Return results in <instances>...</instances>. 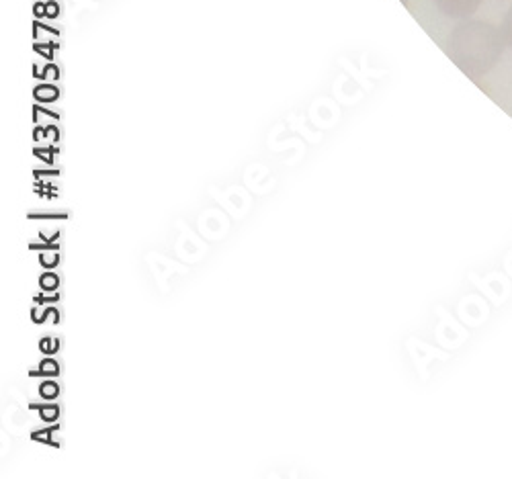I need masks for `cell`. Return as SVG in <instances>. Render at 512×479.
<instances>
[{
    "mask_svg": "<svg viewBox=\"0 0 512 479\" xmlns=\"http://www.w3.org/2000/svg\"><path fill=\"white\" fill-rule=\"evenodd\" d=\"M60 348V342L56 338H44L39 342V351L46 353V355H54Z\"/></svg>",
    "mask_w": 512,
    "mask_h": 479,
    "instance_id": "obj_9",
    "label": "cell"
},
{
    "mask_svg": "<svg viewBox=\"0 0 512 479\" xmlns=\"http://www.w3.org/2000/svg\"><path fill=\"white\" fill-rule=\"evenodd\" d=\"M35 97L39 101H54L58 97V91L56 89H50V86H44V89H37L35 91Z\"/></svg>",
    "mask_w": 512,
    "mask_h": 479,
    "instance_id": "obj_11",
    "label": "cell"
},
{
    "mask_svg": "<svg viewBox=\"0 0 512 479\" xmlns=\"http://www.w3.org/2000/svg\"><path fill=\"white\" fill-rule=\"evenodd\" d=\"M31 408H39V416L44 422H56L60 416V408L50 404V406H31Z\"/></svg>",
    "mask_w": 512,
    "mask_h": 479,
    "instance_id": "obj_5",
    "label": "cell"
},
{
    "mask_svg": "<svg viewBox=\"0 0 512 479\" xmlns=\"http://www.w3.org/2000/svg\"><path fill=\"white\" fill-rule=\"evenodd\" d=\"M58 320H60V316H58V310L56 308H48V314H46V322L44 324H58Z\"/></svg>",
    "mask_w": 512,
    "mask_h": 479,
    "instance_id": "obj_13",
    "label": "cell"
},
{
    "mask_svg": "<svg viewBox=\"0 0 512 479\" xmlns=\"http://www.w3.org/2000/svg\"><path fill=\"white\" fill-rule=\"evenodd\" d=\"M54 434V428L52 430H41V432H33V441L37 443H52L50 437Z\"/></svg>",
    "mask_w": 512,
    "mask_h": 479,
    "instance_id": "obj_12",
    "label": "cell"
},
{
    "mask_svg": "<svg viewBox=\"0 0 512 479\" xmlns=\"http://www.w3.org/2000/svg\"><path fill=\"white\" fill-rule=\"evenodd\" d=\"M502 33H504V39H506V46L512 50V7L508 9V13H506V17H504Z\"/></svg>",
    "mask_w": 512,
    "mask_h": 479,
    "instance_id": "obj_8",
    "label": "cell"
},
{
    "mask_svg": "<svg viewBox=\"0 0 512 479\" xmlns=\"http://www.w3.org/2000/svg\"><path fill=\"white\" fill-rule=\"evenodd\" d=\"M39 263H41V267H46V269H52V267H56V265L60 263L58 250L54 248L52 252H41V256H39Z\"/></svg>",
    "mask_w": 512,
    "mask_h": 479,
    "instance_id": "obj_7",
    "label": "cell"
},
{
    "mask_svg": "<svg viewBox=\"0 0 512 479\" xmlns=\"http://www.w3.org/2000/svg\"><path fill=\"white\" fill-rule=\"evenodd\" d=\"M39 394H41V398L54 400V398H58V394H60V387H58V383H54V381H46V383H41Z\"/></svg>",
    "mask_w": 512,
    "mask_h": 479,
    "instance_id": "obj_6",
    "label": "cell"
},
{
    "mask_svg": "<svg viewBox=\"0 0 512 479\" xmlns=\"http://www.w3.org/2000/svg\"><path fill=\"white\" fill-rule=\"evenodd\" d=\"M433 3L441 9V13H445L447 17L453 19H467L472 17L480 5L482 0H433Z\"/></svg>",
    "mask_w": 512,
    "mask_h": 479,
    "instance_id": "obj_2",
    "label": "cell"
},
{
    "mask_svg": "<svg viewBox=\"0 0 512 479\" xmlns=\"http://www.w3.org/2000/svg\"><path fill=\"white\" fill-rule=\"evenodd\" d=\"M506 39L502 29L484 21H465L455 27L449 39L453 62L472 78L490 72L502 58Z\"/></svg>",
    "mask_w": 512,
    "mask_h": 479,
    "instance_id": "obj_1",
    "label": "cell"
},
{
    "mask_svg": "<svg viewBox=\"0 0 512 479\" xmlns=\"http://www.w3.org/2000/svg\"><path fill=\"white\" fill-rule=\"evenodd\" d=\"M46 314H48V308L44 306V303H41V306H35V308L31 310V320H33L35 324H44V322H46Z\"/></svg>",
    "mask_w": 512,
    "mask_h": 479,
    "instance_id": "obj_10",
    "label": "cell"
},
{
    "mask_svg": "<svg viewBox=\"0 0 512 479\" xmlns=\"http://www.w3.org/2000/svg\"><path fill=\"white\" fill-rule=\"evenodd\" d=\"M31 375H44V377H58L60 375V365L54 359H44L39 365V371H33Z\"/></svg>",
    "mask_w": 512,
    "mask_h": 479,
    "instance_id": "obj_3",
    "label": "cell"
},
{
    "mask_svg": "<svg viewBox=\"0 0 512 479\" xmlns=\"http://www.w3.org/2000/svg\"><path fill=\"white\" fill-rule=\"evenodd\" d=\"M58 285H60V279L56 273H44L39 277V287L46 293H54L58 289Z\"/></svg>",
    "mask_w": 512,
    "mask_h": 479,
    "instance_id": "obj_4",
    "label": "cell"
},
{
    "mask_svg": "<svg viewBox=\"0 0 512 479\" xmlns=\"http://www.w3.org/2000/svg\"><path fill=\"white\" fill-rule=\"evenodd\" d=\"M46 136H48V138H50V140L54 142V140L58 138V132H56V129H54V127H48V129H46Z\"/></svg>",
    "mask_w": 512,
    "mask_h": 479,
    "instance_id": "obj_14",
    "label": "cell"
}]
</instances>
